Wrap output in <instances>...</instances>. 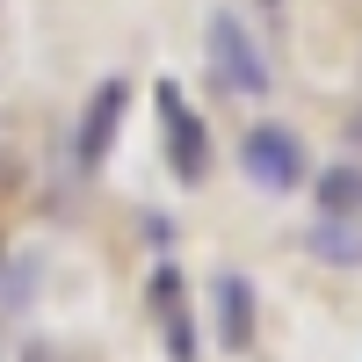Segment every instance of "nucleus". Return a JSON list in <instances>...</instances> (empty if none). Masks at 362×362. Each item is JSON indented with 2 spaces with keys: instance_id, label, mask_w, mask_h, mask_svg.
<instances>
[{
  "instance_id": "1",
  "label": "nucleus",
  "mask_w": 362,
  "mask_h": 362,
  "mask_svg": "<svg viewBox=\"0 0 362 362\" xmlns=\"http://www.w3.org/2000/svg\"><path fill=\"white\" fill-rule=\"evenodd\" d=\"M203 58H210V80L225 87V95H247V102H261L268 87V51L254 44V29L239 22L232 8H210L203 15Z\"/></svg>"
},
{
  "instance_id": "2",
  "label": "nucleus",
  "mask_w": 362,
  "mask_h": 362,
  "mask_svg": "<svg viewBox=\"0 0 362 362\" xmlns=\"http://www.w3.org/2000/svg\"><path fill=\"white\" fill-rule=\"evenodd\" d=\"M239 174H247L254 189H268V196H297L312 181V153H305V138L290 124H254L239 138Z\"/></svg>"
},
{
  "instance_id": "3",
  "label": "nucleus",
  "mask_w": 362,
  "mask_h": 362,
  "mask_svg": "<svg viewBox=\"0 0 362 362\" xmlns=\"http://www.w3.org/2000/svg\"><path fill=\"white\" fill-rule=\"evenodd\" d=\"M153 109H160V138H167L174 181H181V189H196V181L210 174V131H203L196 102L181 95V80H153Z\"/></svg>"
},
{
  "instance_id": "4",
  "label": "nucleus",
  "mask_w": 362,
  "mask_h": 362,
  "mask_svg": "<svg viewBox=\"0 0 362 362\" xmlns=\"http://www.w3.org/2000/svg\"><path fill=\"white\" fill-rule=\"evenodd\" d=\"M124 116H131V80H124V73L95 80V95L80 102V124H73V167H80V174H102V160L116 153Z\"/></svg>"
},
{
  "instance_id": "5",
  "label": "nucleus",
  "mask_w": 362,
  "mask_h": 362,
  "mask_svg": "<svg viewBox=\"0 0 362 362\" xmlns=\"http://www.w3.org/2000/svg\"><path fill=\"white\" fill-rule=\"evenodd\" d=\"M145 312H153V326H160L167 362H203L196 312H189V283H181V268H174V261H153V276H145Z\"/></svg>"
},
{
  "instance_id": "6",
  "label": "nucleus",
  "mask_w": 362,
  "mask_h": 362,
  "mask_svg": "<svg viewBox=\"0 0 362 362\" xmlns=\"http://www.w3.org/2000/svg\"><path fill=\"white\" fill-rule=\"evenodd\" d=\"M210 326H218V348H225V355H247V348L261 341L254 276H239V268H218V276H210Z\"/></svg>"
},
{
  "instance_id": "7",
  "label": "nucleus",
  "mask_w": 362,
  "mask_h": 362,
  "mask_svg": "<svg viewBox=\"0 0 362 362\" xmlns=\"http://www.w3.org/2000/svg\"><path fill=\"white\" fill-rule=\"evenodd\" d=\"M312 203L319 218H341V225H362V167L355 160H334L312 174Z\"/></svg>"
},
{
  "instance_id": "8",
  "label": "nucleus",
  "mask_w": 362,
  "mask_h": 362,
  "mask_svg": "<svg viewBox=\"0 0 362 362\" xmlns=\"http://www.w3.org/2000/svg\"><path fill=\"white\" fill-rule=\"evenodd\" d=\"M305 247L319 268H362V225H341V218H312Z\"/></svg>"
},
{
  "instance_id": "9",
  "label": "nucleus",
  "mask_w": 362,
  "mask_h": 362,
  "mask_svg": "<svg viewBox=\"0 0 362 362\" xmlns=\"http://www.w3.org/2000/svg\"><path fill=\"white\" fill-rule=\"evenodd\" d=\"M29 290H37V254H15L8 276H0V319H15L29 305Z\"/></svg>"
},
{
  "instance_id": "10",
  "label": "nucleus",
  "mask_w": 362,
  "mask_h": 362,
  "mask_svg": "<svg viewBox=\"0 0 362 362\" xmlns=\"http://www.w3.org/2000/svg\"><path fill=\"white\" fill-rule=\"evenodd\" d=\"M15 189H22V160L0 145V196H15Z\"/></svg>"
},
{
  "instance_id": "11",
  "label": "nucleus",
  "mask_w": 362,
  "mask_h": 362,
  "mask_svg": "<svg viewBox=\"0 0 362 362\" xmlns=\"http://www.w3.org/2000/svg\"><path fill=\"white\" fill-rule=\"evenodd\" d=\"M254 8H261V15H283V0H254Z\"/></svg>"
},
{
  "instance_id": "12",
  "label": "nucleus",
  "mask_w": 362,
  "mask_h": 362,
  "mask_svg": "<svg viewBox=\"0 0 362 362\" xmlns=\"http://www.w3.org/2000/svg\"><path fill=\"white\" fill-rule=\"evenodd\" d=\"M29 362H44V355H29Z\"/></svg>"
}]
</instances>
